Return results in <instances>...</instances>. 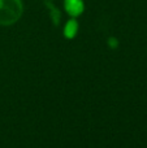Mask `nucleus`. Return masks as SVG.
Wrapping results in <instances>:
<instances>
[{
	"label": "nucleus",
	"instance_id": "7ed1b4c3",
	"mask_svg": "<svg viewBox=\"0 0 147 148\" xmlns=\"http://www.w3.org/2000/svg\"><path fill=\"white\" fill-rule=\"evenodd\" d=\"M78 30H80V23L76 18L70 17V20H68L64 25V30H63V34L67 39H74L78 34Z\"/></svg>",
	"mask_w": 147,
	"mask_h": 148
},
{
	"label": "nucleus",
	"instance_id": "f03ea898",
	"mask_svg": "<svg viewBox=\"0 0 147 148\" xmlns=\"http://www.w3.org/2000/svg\"><path fill=\"white\" fill-rule=\"evenodd\" d=\"M64 9L70 17L77 18L85 10L83 0H64Z\"/></svg>",
	"mask_w": 147,
	"mask_h": 148
},
{
	"label": "nucleus",
	"instance_id": "20e7f679",
	"mask_svg": "<svg viewBox=\"0 0 147 148\" xmlns=\"http://www.w3.org/2000/svg\"><path fill=\"white\" fill-rule=\"evenodd\" d=\"M46 4L49 9V14H51V18H52V22H54L55 26H59L60 23V10L57 9L55 5H52L48 0H46Z\"/></svg>",
	"mask_w": 147,
	"mask_h": 148
},
{
	"label": "nucleus",
	"instance_id": "39448f33",
	"mask_svg": "<svg viewBox=\"0 0 147 148\" xmlns=\"http://www.w3.org/2000/svg\"><path fill=\"white\" fill-rule=\"evenodd\" d=\"M107 43H108V46H109L111 49H116L117 47H119V40H117L115 36H109L108 40H107Z\"/></svg>",
	"mask_w": 147,
	"mask_h": 148
},
{
	"label": "nucleus",
	"instance_id": "f257e3e1",
	"mask_svg": "<svg viewBox=\"0 0 147 148\" xmlns=\"http://www.w3.org/2000/svg\"><path fill=\"white\" fill-rule=\"evenodd\" d=\"M23 13L22 0H0V26H10Z\"/></svg>",
	"mask_w": 147,
	"mask_h": 148
}]
</instances>
